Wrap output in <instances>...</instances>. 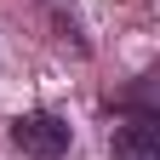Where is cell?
Listing matches in <instances>:
<instances>
[{"mask_svg": "<svg viewBox=\"0 0 160 160\" xmlns=\"http://www.w3.org/2000/svg\"><path fill=\"white\" fill-rule=\"evenodd\" d=\"M12 137H17V149L23 154H34V160H57L69 149V120H57V114H23L12 126Z\"/></svg>", "mask_w": 160, "mask_h": 160, "instance_id": "obj_1", "label": "cell"}, {"mask_svg": "<svg viewBox=\"0 0 160 160\" xmlns=\"http://www.w3.org/2000/svg\"><path fill=\"white\" fill-rule=\"evenodd\" d=\"M114 160H160V126L154 120L114 126Z\"/></svg>", "mask_w": 160, "mask_h": 160, "instance_id": "obj_2", "label": "cell"}]
</instances>
